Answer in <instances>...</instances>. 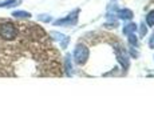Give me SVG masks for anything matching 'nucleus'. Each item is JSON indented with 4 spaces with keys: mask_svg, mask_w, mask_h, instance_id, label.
Segmentation results:
<instances>
[{
    "mask_svg": "<svg viewBox=\"0 0 154 133\" xmlns=\"http://www.w3.org/2000/svg\"><path fill=\"white\" fill-rule=\"evenodd\" d=\"M115 16H118L119 19H122V20H131L134 15H133V12L130 10L123 8V10H118L117 13H115Z\"/></svg>",
    "mask_w": 154,
    "mask_h": 133,
    "instance_id": "39448f33",
    "label": "nucleus"
},
{
    "mask_svg": "<svg viewBox=\"0 0 154 133\" xmlns=\"http://www.w3.org/2000/svg\"><path fill=\"white\" fill-rule=\"evenodd\" d=\"M115 53H117V59H118V61H119L121 67L123 68V71H127V68L130 65V60H129V56H127L125 48H122V47L118 44L117 48H115Z\"/></svg>",
    "mask_w": 154,
    "mask_h": 133,
    "instance_id": "20e7f679",
    "label": "nucleus"
},
{
    "mask_svg": "<svg viewBox=\"0 0 154 133\" xmlns=\"http://www.w3.org/2000/svg\"><path fill=\"white\" fill-rule=\"evenodd\" d=\"M146 32H147L146 25H145V23H142V24H141V28H140V35H141V36H145V35H146Z\"/></svg>",
    "mask_w": 154,
    "mask_h": 133,
    "instance_id": "2eb2a0df",
    "label": "nucleus"
},
{
    "mask_svg": "<svg viewBox=\"0 0 154 133\" xmlns=\"http://www.w3.org/2000/svg\"><path fill=\"white\" fill-rule=\"evenodd\" d=\"M149 47L150 48H154V32L152 33V36H150V39H149Z\"/></svg>",
    "mask_w": 154,
    "mask_h": 133,
    "instance_id": "dca6fc26",
    "label": "nucleus"
},
{
    "mask_svg": "<svg viewBox=\"0 0 154 133\" xmlns=\"http://www.w3.org/2000/svg\"><path fill=\"white\" fill-rule=\"evenodd\" d=\"M127 41H129V44L131 47H138V37L135 36L134 33H130V35H127Z\"/></svg>",
    "mask_w": 154,
    "mask_h": 133,
    "instance_id": "9d476101",
    "label": "nucleus"
},
{
    "mask_svg": "<svg viewBox=\"0 0 154 133\" xmlns=\"http://www.w3.org/2000/svg\"><path fill=\"white\" fill-rule=\"evenodd\" d=\"M38 19H39L40 22H46V23L51 22V16H48V15H39V17H38Z\"/></svg>",
    "mask_w": 154,
    "mask_h": 133,
    "instance_id": "4468645a",
    "label": "nucleus"
},
{
    "mask_svg": "<svg viewBox=\"0 0 154 133\" xmlns=\"http://www.w3.org/2000/svg\"><path fill=\"white\" fill-rule=\"evenodd\" d=\"M88 55H90V51H88L87 47L83 45V44H78V45L75 47V49H74L72 57L78 65H83L86 61H87Z\"/></svg>",
    "mask_w": 154,
    "mask_h": 133,
    "instance_id": "f03ea898",
    "label": "nucleus"
},
{
    "mask_svg": "<svg viewBox=\"0 0 154 133\" xmlns=\"http://www.w3.org/2000/svg\"><path fill=\"white\" fill-rule=\"evenodd\" d=\"M20 3V0H7V1L0 3V8H10V7H15Z\"/></svg>",
    "mask_w": 154,
    "mask_h": 133,
    "instance_id": "6e6552de",
    "label": "nucleus"
},
{
    "mask_svg": "<svg viewBox=\"0 0 154 133\" xmlns=\"http://www.w3.org/2000/svg\"><path fill=\"white\" fill-rule=\"evenodd\" d=\"M69 41H70L69 37L64 36L63 39L60 40V47H62V48H63V49H64V48H67V45H69Z\"/></svg>",
    "mask_w": 154,
    "mask_h": 133,
    "instance_id": "ddd939ff",
    "label": "nucleus"
},
{
    "mask_svg": "<svg viewBox=\"0 0 154 133\" xmlns=\"http://www.w3.org/2000/svg\"><path fill=\"white\" fill-rule=\"evenodd\" d=\"M12 16L16 17V19H27V17L31 16V13L26 12V11H15V12H12Z\"/></svg>",
    "mask_w": 154,
    "mask_h": 133,
    "instance_id": "1a4fd4ad",
    "label": "nucleus"
},
{
    "mask_svg": "<svg viewBox=\"0 0 154 133\" xmlns=\"http://www.w3.org/2000/svg\"><path fill=\"white\" fill-rule=\"evenodd\" d=\"M64 63H66V72H67V75L71 76L74 73L72 61H71V55H67L66 56V60H64Z\"/></svg>",
    "mask_w": 154,
    "mask_h": 133,
    "instance_id": "423d86ee",
    "label": "nucleus"
},
{
    "mask_svg": "<svg viewBox=\"0 0 154 133\" xmlns=\"http://www.w3.org/2000/svg\"><path fill=\"white\" fill-rule=\"evenodd\" d=\"M50 35H51V36L54 37L55 40H58V41H60V40H62V39H63V37H64V35L59 33V32H51V33H50Z\"/></svg>",
    "mask_w": 154,
    "mask_h": 133,
    "instance_id": "f8f14e48",
    "label": "nucleus"
},
{
    "mask_svg": "<svg viewBox=\"0 0 154 133\" xmlns=\"http://www.w3.org/2000/svg\"><path fill=\"white\" fill-rule=\"evenodd\" d=\"M78 15H79V10H75L72 13L67 15L63 19H59L54 22V25H62V27H71L75 25L78 23Z\"/></svg>",
    "mask_w": 154,
    "mask_h": 133,
    "instance_id": "7ed1b4c3",
    "label": "nucleus"
},
{
    "mask_svg": "<svg viewBox=\"0 0 154 133\" xmlns=\"http://www.w3.org/2000/svg\"><path fill=\"white\" fill-rule=\"evenodd\" d=\"M130 55H131V57H138V52L134 48H130Z\"/></svg>",
    "mask_w": 154,
    "mask_h": 133,
    "instance_id": "f3484780",
    "label": "nucleus"
},
{
    "mask_svg": "<svg viewBox=\"0 0 154 133\" xmlns=\"http://www.w3.org/2000/svg\"><path fill=\"white\" fill-rule=\"evenodd\" d=\"M146 24L149 27H154V11H150L146 15Z\"/></svg>",
    "mask_w": 154,
    "mask_h": 133,
    "instance_id": "9b49d317",
    "label": "nucleus"
},
{
    "mask_svg": "<svg viewBox=\"0 0 154 133\" xmlns=\"http://www.w3.org/2000/svg\"><path fill=\"white\" fill-rule=\"evenodd\" d=\"M19 35L17 25L11 22H2L0 23V37L5 41L15 40Z\"/></svg>",
    "mask_w": 154,
    "mask_h": 133,
    "instance_id": "f257e3e1",
    "label": "nucleus"
},
{
    "mask_svg": "<svg viewBox=\"0 0 154 133\" xmlns=\"http://www.w3.org/2000/svg\"><path fill=\"white\" fill-rule=\"evenodd\" d=\"M137 24H134V23H129V24H126L123 27V33L125 35H130V33H134L135 31H137Z\"/></svg>",
    "mask_w": 154,
    "mask_h": 133,
    "instance_id": "0eeeda50",
    "label": "nucleus"
}]
</instances>
